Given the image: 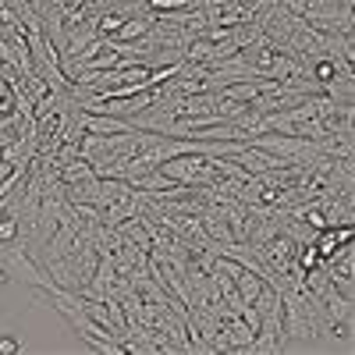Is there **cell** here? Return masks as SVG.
I'll use <instances>...</instances> for the list:
<instances>
[{
  "label": "cell",
  "instance_id": "cell-4",
  "mask_svg": "<svg viewBox=\"0 0 355 355\" xmlns=\"http://www.w3.org/2000/svg\"><path fill=\"white\" fill-rule=\"evenodd\" d=\"M153 28V21H125L121 28H117V36L121 40H132V36H146Z\"/></svg>",
  "mask_w": 355,
  "mask_h": 355
},
{
  "label": "cell",
  "instance_id": "cell-7",
  "mask_svg": "<svg viewBox=\"0 0 355 355\" xmlns=\"http://www.w3.org/2000/svg\"><path fill=\"white\" fill-rule=\"evenodd\" d=\"M189 0H153V8H185Z\"/></svg>",
  "mask_w": 355,
  "mask_h": 355
},
{
  "label": "cell",
  "instance_id": "cell-3",
  "mask_svg": "<svg viewBox=\"0 0 355 355\" xmlns=\"http://www.w3.org/2000/svg\"><path fill=\"white\" fill-rule=\"evenodd\" d=\"M18 239V217L8 210L4 217H0V245H11Z\"/></svg>",
  "mask_w": 355,
  "mask_h": 355
},
{
  "label": "cell",
  "instance_id": "cell-2",
  "mask_svg": "<svg viewBox=\"0 0 355 355\" xmlns=\"http://www.w3.org/2000/svg\"><path fill=\"white\" fill-rule=\"evenodd\" d=\"M202 227H206V231H210V234H214V239H220V249L234 242V234L227 231V220H224L220 214H210V217H206V220H202ZM220 249H217V252H220Z\"/></svg>",
  "mask_w": 355,
  "mask_h": 355
},
{
  "label": "cell",
  "instance_id": "cell-6",
  "mask_svg": "<svg viewBox=\"0 0 355 355\" xmlns=\"http://www.w3.org/2000/svg\"><path fill=\"white\" fill-rule=\"evenodd\" d=\"M15 352H21V345H18L15 338H4V341H0V355H15Z\"/></svg>",
  "mask_w": 355,
  "mask_h": 355
},
{
  "label": "cell",
  "instance_id": "cell-5",
  "mask_svg": "<svg viewBox=\"0 0 355 355\" xmlns=\"http://www.w3.org/2000/svg\"><path fill=\"white\" fill-rule=\"evenodd\" d=\"M121 25H125V21H121V15H103V18H100V25H96V33H110V36H114Z\"/></svg>",
  "mask_w": 355,
  "mask_h": 355
},
{
  "label": "cell",
  "instance_id": "cell-1",
  "mask_svg": "<svg viewBox=\"0 0 355 355\" xmlns=\"http://www.w3.org/2000/svg\"><path fill=\"white\" fill-rule=\"evenodd\" d=\"M263 284H266V281H263V274L249 270V266H242V270L234 274V288H239V299H242V302H249V306L259 299Z\"/></svg>",
  "mask_w": 355,
  "mask_h": 355
},
{
  "label": "cell",
  "instance_id": "cell-8",
  "mask_svg": "<svg viewBox=\"0 0 355 355\" xmlns=\"http://www.w3.org/2000/svg\"><path fill=\"white\" fill-rule=\"evenodd\" d=\"M0 284H8V263H0Z\"/></svg>",
  "mask_w": 355,
  "mask_h": 355
}]
</instances>
